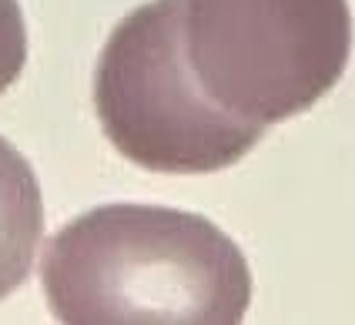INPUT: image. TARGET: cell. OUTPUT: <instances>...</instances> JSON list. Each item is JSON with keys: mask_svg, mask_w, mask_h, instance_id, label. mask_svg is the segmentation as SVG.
Wrapping results in <instances>:
<instances>
[{"mask_svg": "<svg viewBox=\"0 0 355 325\" xmlns=\"http://www.w3.org/2000/svg\"><path fill=\"white\" fill-rule=\"evenodd\" d=\"M44 238V198L31 161L0 138V302L27 282Z\"/></svg>", "mask_w": 355, "mask_h": 325, "instance_id": "obj_4", "label": "cell"}, {"mask_svg": "<svg viewBox=\"0 0 355 325\" xmlns=\"http://www.w3.org/2000/svg\"><path fill=\"white\" fill-rule=\"evenodd\" d=\"M27 64V24L17 0H0V94Z\"/></svg>", "mask_w": 355, "mask_h": 325, "instance_id": "obj_5", "label": "cell"}, {"mask_svg": "<svg viewBox=\"0 0 355 325\" xmlns=\"http://www.w3.org/2000/svg\"><path fill=\"white\" fill-rule=\"evenodd\" d=\"M198 84L245 121L278 124L325 98L352 54L349 0H184Z\"/></svg>", "mask_w": 355, "mask_h": 325, "instance_id": "obj_3", "label": "cell"}, {"mask_svg": "<svg viewBox=\"0 0 355 325\" xmlns=\"http://www.w3.org/2000/svg\"><path fill=\"white\" fill-rule=\"evenodd\" d=\"M67 325H235L252 302L248 262L218 225L161 204H101L64 225L40 265Z\"/></svg>", "mask_w": 355, "mask_h": 325, "instance_id": "obj_1", "label": "cell"}, {"mask_svg": "<svg viewBox=\"0 0 355 325\" xmlns=\"http://www.w3.org/2000/svg\"><path fill=\"white\" fill-rule=\"evenodd\" d=\"M107 141L161 175H208L241 161L265 134L198 84L184 47V0H151L111 30L94 74Z\"/></svg>", "mask_w": 355, "mask_h": 325, "instance_id": "obj_2", "label": "cell"}]
</instances>
